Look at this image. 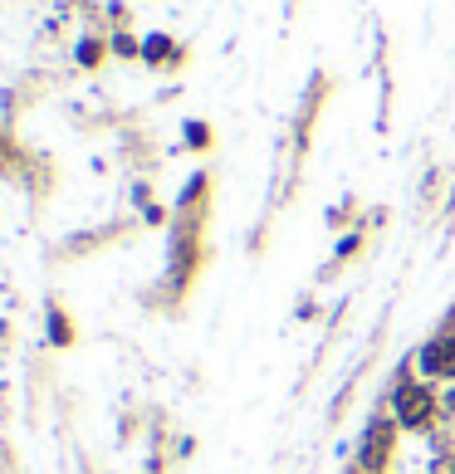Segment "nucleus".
I'll use <instances>...</instances> for the list:
<instances>
[{
  "mask_svg": "<svg viewBox=\"0 0 455 474\" xmlns=\"http://www.w3.org/2000/svg\"><path fill=\"white\" fill-rule=\"evenodd\" d=\"M431 411H436V401H431L426 386H416V382H402L397 386V421L402 425H426Z\"/></svg>",
  "mask_w": 455,
  "mask_h": 474,
  "instance_id": "f257e3e1",
  "label": "nucleus"
},
{
  "mask_svg": "<svg viewBox=\"0 0 455 474\" xmlns=\"http://www.w3.org/2000/svg\"><path fill=\"white\" fill-rule=\"evenodd\" d=\"M422 362H426V372H431V376H455V333L431 337L426 352H422Z\"/></svg>",
  "mask_w": 455,
  "mask_h": 474,
  "instance_id": "f03ea898",
  "label": "nucleus"
},
{
  "mask_svg": "<svg viewBox=\"0 0 455 474\" xmlns=\"http://www.w3.org/2000/svg\"><path fill=\"white\" fill-rule=\"evenodd\" d=\"M387 450H392V425H387V421H377V425H373V435L363 441V465H367V469H382Z\"/></svg>",
  "mask_w": 455,
  "mask_h": 474,
  "instance_id": "7ed1b4c3",
  "label": "nucleus"
},
{
  "mask_svg": "<svg viewBox=\"0 0 455 474\" xmlns=\"http://www.w3.org/2000/svg\"><path fill=\"white\" fill-rule=\"evenodd\" d=\"M450 474H455V465H450Z\"/></svg>",
  "mask_w": 455,
  "mask_h": 474,
  "instance_id": "20e7f679",
  "label": "nucleus"
}]
</instances>
